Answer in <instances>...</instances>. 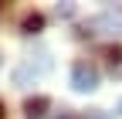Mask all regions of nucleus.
<instances>
[{
    "instance_id": "2",
    "label": "nucleus",
    "mask_w": 122,
    "mask_h": 119,
    "mask_svg": "<svg viewBox=\"0 0 122 119\" xmlns=\"http://www.w3.org/2000/svg\"><path fill=\"white\" fill-rule=\"evenodd\" d=\"M92 27H109V34H119L122 31V14H102V17H95L92 21Z\"/></svg>"
},
{
    "instance_id": "7",
    "label": "nucleus",
    "mask_w": 122,
    "mask_h": 119,
    "mask_svg": "<svg viewBox=\"0 0 122 119\" xmlns=\"http://www.w3.org/2000/svg\"><path fill=\"white\" fill-rule=\"evenodd\" d=\"M0 65H4V54H0Z\"/></svg>"
},
{
    "instance_id": "6",
    "label": "nucleus",
    "mask_w": 122,
    "mask_h": 119,
    "mask_svg": "<svg viewBox=\"0 0 122 119\" xmlns=\"http://www.w3.org/2000/svg\"><path fill=\"white\" fill-rule=\"evenodd\" d=\"M61 119H75V116H61Z\"/></svg>"
},
{
    "instance_id": "1",
    "label": "nucleus",
    "mask_w": 122,
    "mask_h": 119,
    "mask_svg": "<svg viewBox=\"0 0 122 119\" xmlns=\"http://www.w3.org/2000/svg\"><path fill=\"white\" fill-rule=\"evenodd\" d=\"M71 88L75 92H95L98 88V68L88 61H78L71 68Z\"/></svg>"
},
{
    "instance_id": "8",
    "label": "nucleus",
    "mask_w": 122,
    "mask_h": 119,
    "mask_svg": "<svg viewBox=\"0 0 122 119\" xmlns=\"http://www.w3.org/2000/svg\"><path fill=\"white\" fill-rule=\"evenodd\" d=\"M119 112H122V102H119Z\"/></svg>"
},
{
    "instance_id": "5",
    "label": "nucleus",
    "mask_w": 122,
    "mask_h": 119,
    "mask_svg": "<svg viewBox=\"0 0 122 119\" xmlns=\"http://www.w3.org/2000/svg\"><path fill=\"white\" fill-rule=\"evenodd\" d=\"M0 119H4V106H0Z\"/></svg>"
},
{
    "instance_id": "3",
    "label": "nucleus",
    "mask_w": 122,
    "mask_h": 119,
    "mask_svg": "<svg viewBox=\"0 0 122 119\" xmlns=\"http://www.w3.org/2000/svg\"><path fill=\"white\" fill-rule=\"evenodd\" d=\"M44 109H48V99H44V95H37V99H27V106H24L27 119H44Z\"/></svg>"
},
{
    "instance_id": "4",
    "label": "nucleus",
    "mask_w": 122,
    "mask_h": 119,
    "mask_svg": "<svg viewBox=\"0 0 122 119\" xmlns=\"http://www.w3.org/2000/svg\"><path fill=\"white\" fill-rule=\"evenodd\" d=\"M44 27V17L41 14H30V17H24V34H37Z\"/></svg>"
}]
</instances>
